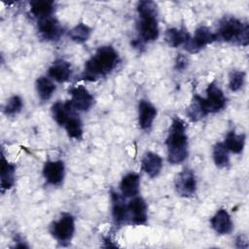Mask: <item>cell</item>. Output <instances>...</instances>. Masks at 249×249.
Listing matches in <instances>:
<instances>
[{
  "instance_id": "1",
  "label": "cell",
  "mask_w": 249,
  "mask_h": 249,
  "mask_svg": "<svg viewBox=\"0 0 249 249\" xmlns=\"http://www.w3.org/2000/svg\"><path fill=\"white\" fill-rule=\"evenodd\" d=\"M120 56L112 46H102L86 61L82 79L96 81L110 74L119 64Z\"/></svg>"
},
{
  "instance_id": "2",
  "label": "cell",
  "mask_w": 249,
  "mask_h": 249,
  "mask_svg": "<svg viewBox=\"0 0 249 249\" xmlns=\"http://www.w3.org/2000/svg\"><path fill=\"white\" fill-rule=\"evenodd\" d=\"M167 160L170 164L182 163L189 154L186 124L179 118H173L165 141Z\"/></svg>"
},
{
  "instance_id": "3",
  "label": "cell",
  "mask_w": 249,
  "mask_h": 249,
  "mask_svg": "<svg viewBox=\"0 0 249 249\" xmlns=\"http://www.w3.org/2000/svg\"><path fill=\"white\" fill-rule=\"evenodd\" d=\"M138 20L136 28L139 42H153L159 38L160 28L158 21L157 5L153 1H139L137 3Z\"/></svg>"
},
{
  "instance_id": "4",
  "label": "cell",
  "mask_w": 249,
  "mask_h": 249,
  "mask_svg": "<svg viewBox=\"0 0 249 249\" xmlns=\"http://www.w3.org/2000/svg\"><path fill=\"white\" fill-rule=\"evenodd\" d=\"M216 34L218 40L226 43L238 46H247L249 43L248 23L231 16L224 17L220 20Z\"/></svg>"
},
{
  "instance_id": "5",
  "label": "cell",
  "mask_w": 249,
  "mask_h": 249,
  "mask_svg": "<svg viewBox=\"0 0 249 249\" xmlns=\"http://www.w3.org/2000/svg\"><path fill=\"white\" fill-rule=\"evenodd\" d=\"M50 232L53 237L61 245H66L71 241L75 232V220L69 213H62L50 226Z\"/></svg>"
},
{
  "instance_id": "6",
  "label": "cell",
  "mask_w": 249,
  "mask_h": 249,
  "mask_svg": "<svg viewBox=\"0 0 249 249\" xmlns=\"http://www.w3.org/2000/svg\"><path fill=\"white\" fill-rule=\"evenodd\" d=\"M206 96L201 97L200 101L206 115L217 113L223 110L227 104V98L223 90L214 83H210L206 88Z\"/></svg>"
},
{
  "instance_id": "7",
  "label": "cell",
  "mask_w": 249,
  "mask_h": 249,
  "mask_svg": "<svg viewBox=\"0 0 249 249\" xmlns=\"http://www.w3.org/2000/svg\"><path fill=\"white\" fill-rule=\"evenodd\" d=\"M217 34L212 32L210 28L204 25H200L195 31L194 36H190L184 44L185 50L189 53H197L207 45H210L217 41Z\"/></svg>"
},
{
  "instance_id": "8",
  "label": "cell",
  "mask_w": 249,
  "mask_h": 249,
  "mask_svg": "<svg viewBox=\"0 0 249 249\" xmlns=\"http://www.w3.org/2000/svg\"><path fill=\"white\" fill-rule=\"evenodd\" d=\"M174 187L177 194L183 197H191L196 192V178L194 171L185 168L174 179Z\"/></svg>"
},
{
  "instance_id": "9",
  "label": "cell",
  "mask_w": 249,
  "mask_h": 249,
  "mask_svg": "<svg viewBox=\"0 0 249 249\" xmlns=\"http://www.w3.org/2000/svg\"><path fill=\"white\" fill-rule=\"evenodd\" d=\"M69 93L71 99L68 101L74 111L87 112L94 103L93 95L84 86L72 87L69 89Z\"/></svg>"
},
{
  "instance_id": "10",
  "label": "cell",
  "mask_w": 249,
  "mask_h": 249,
  "mask_svg": "<svg viewBox=\"0 0 249 249\" xmlns=\"http://www.w3.org/2000/svg\"><path fill=\"white\" fill-rule=\"evenodd\" d=\"M37 30L41 38L51 42L58 41L63 34L62 26L53 16L38 19Z\"/></svg>"
},
{
  "instance_id": "11",
  "label": "cell",
  "mask_w": 249,
  "mask_h": 249,
  "mask_svg": "<svg viewBox=\"0 0 249 249\" xmlns=\"http://www.w3.org/2000/svg\"><path fill=\"white\" fill-rule=\"evenodd\" d=\"M129 223L141 226L146 225L148 221V206L141 196H133L127 203Z\"/></svg>"
},
{
  "instance_id": "12",
  "label": "cell",
  "mask_w": 249,
  "mask_h": 249,
  "mask_svg": "<svg viewBox=\"0 0 249 249\" xmlns=\"http://www.w3.org/2000/svg\"><path fill=\"white\" fill-rule=\"evenodd\" d=\"M43 176L50 185H61L65 176L64 162L62 160H47L43 166Z\"/></svg>"
},
{
  "instance_id": "13",
  "label": "cell",
  "mask_w": 249,
  "mask_h": 249,
  "mask_svg": "<svg viewBox=\"0 0 249 249\" xmlns=\"http://www.w3.org/2000/svg\"><path fill=\"white\" fill-rule=\"evenodd\" d=\"M112 216L117 226H122L128 221L127 204L124 200V196L115 191H111Z\"/></svg>"
},
{
  "instance_id": "14",
  "label": "cell",
  "mask_w": 249,
  "mask_h": 249,
  "mask_svg": "<svg viewBox=\"0 0 249 249\" xmlns=\"http://www.w3.org/2000/svg\"><path fill=\"white\" fill-rule=\"evenodd\" d=\"M210 224L212 229L221 235L231 233L233 229L231 215L224 208H220L216 211V213L212 216L210 220Z\"/></svg>"
},
{
  "instance_id": "15",
  "label": "cell",
  "mask_w": 249,
  "mask_h": 249,
  "mask_svg": "<svg viewBox=\"0 0 249 249\" xmlns=\"http://www.w3.org/2000/svg\"><path fill=\"white\" fill-rule=\"evenodd\" d=\"M157 117L156 107L148 100L141 99L138 103V124L141 129H149Z\"/></svg>"
},
{
  "instance_id": "16",
  "label": "cell",
  "mask_w": 249,
  "mask_h": 249,
  "mask_svg": "<svg viewBox=\"0 0 249 249\" xmlns=\"http://www.w3.org/2000/svg\"><path fill=\"white\" fill-rule=\"evenodd\" d=\"M72 76L71 65L64 59H57L48 69V77L57 83H65Z\"/></svg>"
},
{
  "instance_id": "17",
  "label": "cell",
  "mask_w": 249,
  "mask_h": 249,
  "mask_svg": "<svg viewBox=\"0 0 249 249\" xmlns=\"http://www.w3.org/2000/svg\"><path fill=\"white\" fill-rule=\"evenodd\" d=\"M162 165L161 157L153 152H146L141 160L142 170L151 178H155L160 173Z\"/></svg>"
},
{
  "instance_id": "18",
  "label": "cell",
  "mask_w": 249,
  "mask_h": 249,
  "mask_svg": "<svg viewBox=\"0 0 249 249\" xmlns=\"http://www.w3.org/2000/svg\"><path fill=\"white\" fill-rule=\"evenodd\" d=\"M121 195L124 197H133L138 196L140 191V177L135 172L126 173L120 183Z\"/></svg>"
},
{
  "instance_id": "19",
  "label": "cell",
  "mask_w": 249,
  "mask_h": 249,
  "mask_svg": "<svg viewBox=\"0 0 249 249\" xmlns=\"http://www.w3.org/2000/svg\"><path fill=\"white\" fill-rule=\"evenodd\" d=\"M1 190L2 192L10 190L15 184V174H16V165L1 155Z\"/></svg>"
},
{
  "instance_id": "20",
  "label": "cell",
  "mask_w": 249,
  "mask_h": 249,
  "mask_svg": "<svg viewBox=\"0 0 249 249\" xmlns=\"http://www.w3.org/2000/svg\"><path fill=\"white\" fill-rule=\"evenodd\" d=\"M74 110L70 106L69 101H56L52 106V115L54 120V122L60 125L64 126L66 122L69 120V118L72 116V113Z\"/></svg>"
},
{
  "instance_id": "21",
  "label": "cell",
  "mask_w": 249,
  "mask_h": 249,
  "mask_svg": "<svg viewBox=\"0 0 249 249\" xmlns=\"http://www.w3.org/2000/svg\"><path fill=\"white\" fill-rule=\"evenodd\" d=\"M55 10V3L52 0H36L30 2V12L38 19L52 17Z\"/></svg>"
},
{
  "instance_id": "22",
  "label": "cell",
  "mask_w": 249,
  "mask_h": 249,
  "mask_svg": "<svg viewBox=\"0 0 249 249\" xmlns=\"http://www.w3.org/2000/svg\"><path fill=\"white\" fill-rule=\"evenodd\" d=\"M35 88L39 99L43 102L50 100L56 89V87L53 80L50 77L46 76H41L36 80Z\"/></svg>"
},
{
  "instance_id": "23",
  "label": "cell",
  "mask_w": 249,
  "mask_h": 249,
  "mask_svg": "<svg viewBox=\"0 0 249 249\" xmlns=\"http://www.w3.org/2000/svg\"><path fill=\"white\" fill-rule=\"evenodd\" d=\"M246 141V135L244 133H235L234 130H231L227 133L225 137L224 144L229 150L233 154H241Z\"/></svg>"
},
{
  "instance_id": "24",
  "label": "cell",
  "mask_w": 249,
  "mask_h": 249,
  "mask_svg": "<svg viewBox=\"0 0 249 249\" xmlns=\"http://www.w3.org/2000/svg\"><path fill=\"white\" fill-rule=\"evenodd\" d=\"M189 37L190 35L187 30L175 27L166 29L164 33V40L166 44L171 48H177L181 45H184Z\"/></svg>"
},
{
  "instance_id": "25",
  "label": "cell",
  "mask_w": 249,
  "mask_h": 249,
  "mask_svg": "<svg viewBox=\"0 0 249 249\" xmlns=\"http://www.w3.org/2000/svg\"><path fill=\"white\" fill-rule=\"evenodd\" d=\"M212 158L215 165L219 168L227 167L230 163L229 150L225 146L224 142H218L213 146Z\"/></svg>"
},
{
  "instance_id": "26",
  "label": "cell",
  "mask_w": 249,
  "mask_h": 249,
  "mask_svg": "<svg viewBox=\"0 0 249 249\" xmlns=\"http://www.w3.org/2000/svg\"><path fill=\"white\" fill-rule=\"evenodd\" d=\"M64 128L69 138H72L75 140H81L83 138V134H84L83 124L78 117L72 115L64 124Z\"/></svg>"
},
{
  "instance_id": "27",
  "label": "cell",
  "mask_w": 249,
  "mask_h": 249,
  "mask_svg": "<svg viewBox=\"0 0 249 249\" xmlns=\"http://www.w3.org/2000/svg\"><path fill=\"white\" fill-rule=\"evenodd\" d=\"M90 34H91V28L83 22L78 23L69 31L70 39L77 44H83L87 42Z\"/></svg>"
},
{
  "instance_id": "28",
  "label": "cell",
  "mask_w": 249,
  "mask_h": 249,
  "mask_svg": "<svg viewBox=\"0 0 249 249\" xmlns=\"http://www.w3.org/2000/svg\"><path fill=\"white\" fill-rule=\"evenodd\" d=\"M186 113H187L188 118L192 122H197L206 116V114L202 108V105H201L200 95H198V94L194 95V98H193L191 104L189 105V107L187 108Z\"/></svg>"
},
{
  "instance_id": "29",
  "label": "cell",
  "mask_w": 249,
  "mask_h": 249,
  "mask_svg": "<svg viewBox=\"0 0 249 249\" xmlns=\"http://www.w3.org/2000/svg\"><path fill=\"white\" fill-rule=\"evenodd\" d=\"M22 107H23V101L21 97L19 95H13L7 100L4 106V113L7 116L14 117L21 111Z\"/></svg>"
},
{
  "instance_id": "30",
  "label": "cell",
  "mask_w": 249,
  "mask_h": 249,
  "mask_svg": "<svg viewBox=\"0 0 249 249\" xmlns=\"http://www.w3.org/2000/svg\"><path fill=\"white\" fill-rule=\"evenodd\" d=\"M246 74L244 71L232 70L229 76V88L231 91L240 90L245 83Z\"/></svg>"
},
{
  "instance_id": "31",
  "label": "cell",
  "mask_w": 249,
  "mask_h": 249,
  "mask_svg": "<svg viewBox=\"0 0 249 249\" xmlns=\"http://www.w3.org/2000/svg\"><path fill=\"white\" fill-rule=\"evenodd\" d=\"M187 64H188L187 58L184 55L179 54L175 61V69H177L178 71H182L187 67Z\"/></svg>"
},
{
  "instance_id": "32",
  "label": "cell",
  "mask_w": 249,
  "mask_h": 249,
  "mask_svg": "<svg viewBox=\"0 0 249 249\" xmlns=\"http://www.w3.org/2000/svg\"><path fill=\"white\" fill-rule=\"evenodd\" d=\"M235 246L237 248H241V249H246L248 247V241L247 238L244 235H238L235 238Z\"/></svg>"
}]
</instances>
